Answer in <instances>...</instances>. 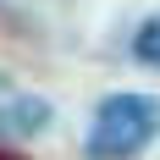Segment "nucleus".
<instances>
[{"mask_svg":"<svg viewBox=\"0 0 160 160\" xmlns=\"http://www.w3.org/2000/svg\"><path fill=\"white\" fill-rule=\"evenodd\" d=\"M155 138H160V99L155 94H111L94 111L83 155L88 160H138Z\"/></svg>","mask_w":160,"mask_h":160,"instance_id":"obj_1","label":"nucleus"},{"mask_svg":"<svg viewBox=\"0 0 160 160\" xmlns=\"http://www.w3.org/2000/svg\"><path fill=\"white\" fill-rule=\"evenodd\" d=\"M132 55H138L144 66H160V17H149L144 28L132 33Z\"/></svg>","mask_w":160,"mask_h":160,"instance_id":"obj_2","label":"nucleus"},{"mask_svg":"<svg viewBox=\"0 0 160 160\" xmlns=\"http://www.w3.org/2000/svg\"><path fill=\"white\" fill-rule=\"evenodd\" d=\"M0 160H28V155H17V149H0Z\"/></svg>","mask_w":160,"mask_h":160,"instance_id":"obj_3","label":"nucleus"}]
</instances>
